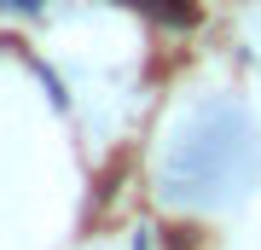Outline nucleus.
I'll use <instances>...</instances> for the list:
<instances>
[{"instance_id": "nucleus-1", "label": "nucleus", "mask_w": 261, "mask_h": 250, "mask_svg": "<svg viewBox=\"0 0 261 250\" xmlns=\"http://www.w3.org/2000/svg\"><path fill=\"white\" fill-rule=\"evenodd\" d=\"M255 175V134L238 111H209L197 128L168 151V198H192V204H215V198L238 192Z\"/></svg>"}, {"instance_id": "nucleus-3", "label": "nucleus", "mask_w": 261, "mask_h": 250, "mask_svg": "<svg viewBox=\"0 0 261 250\" xmlns=\"http://www.w3.org/2000/svg\"><path fill=\"white\" fill-rule=\"evenodd\" d=\"M12 6H18V12H29V6H35V0H12Z\"/></svg>"}, {"instance_id": "nucleus-2", "label": "nucleus", "mask_w": 261, "mask_h": 250, "mask_svg": "<svg viewBox=\"0 0 261 250\" xmlns=\"http://www.w3.org/2000/svg\"><path fill=\"white\" fill-rule=\"evenodd\" d=\"M134 6H145L151 18H163V24H174V29L197 24V6H192V0H134Z\"/></svg>"}]
</instances>
